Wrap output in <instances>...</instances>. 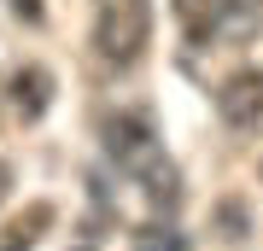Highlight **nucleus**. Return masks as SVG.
<instances>
[{
	"instance_id": "obj_7",
	"label": "nucleus",
	"mask_w": 263,
	"mask_h": 251,
	"mask_svg": "<svg viewBox=\"0 0 263 251\" xmlns=\"http://www.w3.org/2000/svg\"><path fill=\"white\" fill-rule=\"evenodd\" d=\"M135 251H181V234L170 222H141L135 228Z\"/></svg>"
},
{
	"instance_id": "obj_9",
	"label": "nucleus",
	"mask_w": 263,
	"mask_h": 251,
	"mask_svg": "<svg viewBox=\"0 0 263 251\" xmlns=\"http://www.w3.org/2000/svg\"><path fill=\"white\" fill-rule=\"evenodd\" d=\"M12 181H18V169H12L6 158H0V205H6V199H12Z\"/></svg>"
},
{
	"instance_id": "obj_8",
	"label": "nucleus",
	"mask_w": 263,
	"mask_h": 251,
	"mask_svg": "<svg viewBox=\"0 0 263 251\" xmlns=\"http://www.w3.org/2000/svg\"><path fill=\"white\" fill-rule=\"evenodd\" d=\"M41 12H47L41 0H12V18H24V24H41Z\"/></svg>"
},
{
	"instance_id": "obj_4",
	"label": "nucleus",
	"mask_w": 263,
	"mask_h": 251,
	"mask_svg": "<svg viewBox=\"0 0 263 251\" xmlns=\"http://www.w3.org/2000/svg\"><path fill=\"white\" fill-rule=\"evenodd\" d=\"M53 93H59V82H53V70L47 65H18L12 70V82H6V100H12V117L18 123H41L53 111Z\"/></svg>"
},
{
	"instance_id": "obj_6",
	"label": "nucleus",
	"mask_w": 263,
	"mask_h": 251,
	"mask_svg": "<svg viewBox=\"0 0 263 251\" xmlns=\"http://www.w3.org/2000/svg\"><path fill=\"white\" fill-rule=\"evenodd\" d=\"M176 18L193 41H205V35L222 29V0H176Z\"/></svg>"
},
{
	"instance_id": "obj_1",
	"label": "nucleus",
	"mask_w": 263,
	"mask_h": 251,
	"mask_svg": "<svg viewBox=\"0 0 263 251\" xmlns=\"http://www.w3.org/2000/svg\"><path fill=\"white\" fill-rule=\"evenodd\" d=\"M152 47V0H94L88 53L100 70H129Z\"/></svg>"
},
{
	"instance_id": "obj_5",
	"label": "nucleus",
	"mask_w": 263,
	"mask_h": 251,
	"mask_svg": "<svg viewBox=\"0 0 263 251\" xmlns=\"http://www.w3.org/2000/svg\"><path fill=\"white\" fill-rule=\"evenodd\" d=\"M53 222H59L53 199H29L18 216H6V222H0V251H35L41 234H47Z\"/></svg>"
},
{
	"instance_id": "obj_2",
	"label": "nucleus",
	"mask_w": 263,
	"mask_h": 251,
	"mask_svg": "<svg viewBox=\"0 0 263 251\" xmlns=\"http://www.w3.org/2000/svg\"><path fill=\"white\" fill-rule=\"evenodd\" d=\"M105 158H111L123 176H135V181H152L164 169V146H158V129H152V117L146 111H135V105H123V111L105 117Z\"/></svg>"
},
{
	"instance_id": "obj_3",
	"label": "nucleus",
	"mask_w": 263,
	"mask_h": 251,
	"mask_svg": "<svg viewBox=\"0 0 263 251\" xmlns=\"http://www.w3.org/2000/svg\"><path fill=\"white\" fill-rule=\"evenodd\" d=\"M211 105H216V117H222L228 134H257V123H263V70L257 65L228 70L222 82H216Z\"/></svg>"
},
{
	"instance_id": "obj_10",
	"label": "nucleus",
	"mask_w": 263,
	"mask_h": 251,
	"mask_svg": "<svg viewBox=\"0 0 263 251\" xmlns=\"http://www.w3.org/2000/svg\"><path fill=\"white\" fill-rule=\"evenodd\" d=\"M76 251H94V245H76Z\"/></svg>"
}]
</instances>
